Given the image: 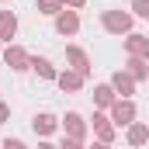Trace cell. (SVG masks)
Wrapping results in <instances>:
<instances>
[{
    "mask_svg": "<svg viewBox=\"0 0 149 149\" xmlns=\"http://www.w3.org/2000/svg\"><path fill=\"white\" fill-rule=\"evenodd\" d=\"M0 35H14V17H10V14H0Z\"/></svg>",
    "mask_w": 149,
    "mask_h": 149,
    "instance_id": "1",
    "label": "cell"
},
{
    "mask_svg": "<svg viewBox=\"0 0 149 149\" xmlns=\"http://www.w3.org/2000/svg\"><path fill=\"white\" fill-rule=\"evenodd\" d=\"M108 28H114V31L118 28H128V17L125 14H108Z\"/></svg>",
    "mask_w": 149,
    "mask_h": 149,
    "instance_id": "2",
    "label": "cell"
},
{
    "mask_svg": "<svg viewBox=\"0 0 149 149\" xmlns=\"http://www.w3.org/2000/svg\"><path fill=\"white\" fill-rule=\"evenodd\" d=\"M76 28V17L73 14H63V17H59V31H73Z\"/></svg>",
    "mask_w": 149,
    "mask_h": 149,
    "instance_id": "3",
    "label": "cell"
},
{
    "mask_svg": "<svg viewBox=\"0 0 149 149\" xmlns=\"http://www.w3.org/2000/svg\"><path fill=\"white\" fill-rule=\"evenodd\" d=\"M114 118H118V121H128V118H132V104H118V108H114Z\"/></svg>",
    "mask_w": 149,
    "mask_h": 149,
    "instance_id": "4",
    "label": "cell"
},
{
    "mask_svg": "<svg viewBox=\"0 0 149 149\" xmlns=\"http://www.w3.org/2000/svg\"><path fill=\"white\" fill-rule=\"evenodd\" d=\"M52 125H56V121H52L49 114H42V118H35V128H38V132H49Z\"/></svg>",
    "mask_w": 149,
    "mask_h": 149,
    "instance_id": "5",
    "label": "cell"
},
{
    "mask_svg": "<svg viewBox=\"0 0 149 149\" xmlns=\"http://www.w3.org/2000/svg\"><path fill=\"white\" fill-rule=\"evenodd\" d=\"M7 59H10V63H14V66L21 70V63H24V52H17V49H10V52H7Z\"/></svg>",
    "mask_w": 149,
    "mask_h": 149,
    "instance_id": "6",
    "label": "cell"
},
{
    "mask_svg": "<svg viewBox=\"0 0 149 149\" xmlns=\"http://www.w3.org/2000/svg\"><path fill=\"white\" fill-rule=\"evenodd\" d=\"M70 59H73L80 70H87V59H83V52H76V49H70Z\"/></svg>",
    "mask_w": 149,
    "mask_h": 149,
    "instance_id": "7",
    "label": "cell"
},
{
    "mask_svg": "<svg viewBox=\"0 0 149 149\" xmlns=\"http://www.w3.org/2000/svg\"><path fill=\"white\" fill-rule=\"evenodd\" d=\"M128 49H132V52H146V42H142V38H132Z\"/></svg>",
    "mask_w": 149,
    "mask_h": 149,
    "instance_id": "8",
    "label": "cell"
},
{
    "mask_svg": "<svg viewBox=\"0 0 149 149\" xmlns=\"http://www.w3.org/2000/svg\"><path fill=\"white\" fill-rule=\"evenodd\" d=\"M35 70H38L42 76H52V70H49V63H45V59H38V63H35Z\"/></svg>",
    "mask_w": 149,
    "mask_h": 149,
    "instance_id": "9",
    "label": "cell"
},
{
    "mask_svg": "<svg viewBox=\"0 0 149 149\" xmlns=\"http://www.w3.org/2000/svg\"><path fill=\"white\" fill-rule=\"evenodd\" d=\"M135 10H139L142 17H149V0H139V3H135Z\"/></svg>",
    "mask_w": 149,
    "mask_h": 149,
    "instance_id": "10",
    "label": "cell"
},
{
    "mask_svg": "<svg viewBox=\"0 0 149 149\" xmlns=\"http://www.w3.org/2000/svg\"><path fill=\"white\" fill-rule=\"evenodd\" d=\"M146 139V128H132V142H142Z\"/></svg>",
    "mask_w": 149,
    "mask_h": 149,
    "instance_id": "11",
    "label": "cell"
},
{
    "mask_svg": "<svg viewBox=\"0 0 149 149\" xmlns=\"http://www.w3.org/2000/svg\"><path fill=\"white\" fill-rule=\"evenodd\" d=\"M7 149H24V146H21V142H7Z\"/></svg>",
    "mask_w": 149,
    "mask_h": 149,
    "instance_id": "12",
    "label": "cell"
},
{
    "mask_svg": "<svg viewBox=\"0 0 149 149\" xmlns=\"http://www.w3.org/2000/svg\"><path fill=\"white\" fill-rule=\"evenodd\" d=\"M3 118H7V108H0V121H3Z\"/></svg>",
    "mask_w": 149,
    "mask_h": 149,
    "instance_id": "13",
    "label": "cell"
},
{
    "mask_svg": "<svg viewBox=\"0 0 149 149\" xmlns=\"http://www.w3.org/2000/svg\"><path fill=\"white\" fill-rule=\"evenodd\" d=\"M66 149H80V146H66Z\"/></svg>",
    "mask_w": 149,
    "mask_h": 149,
    "instance_id": "14",
    "label": "cell"
},
{
    "mask_svg": "<svg viewBox=\"0 0 149 149\" xmlns=\"http://www.w3.org/2000/svg\"><path fill=\"white\" fill-rule=\"evenodd\" d=\"M97 149H104V146H97Z\"/></svg>",
    "mask_w": 149,
    "mask_h": 149,
    "instance_id": "15",
    "label": "cell"
}]
</instances>
